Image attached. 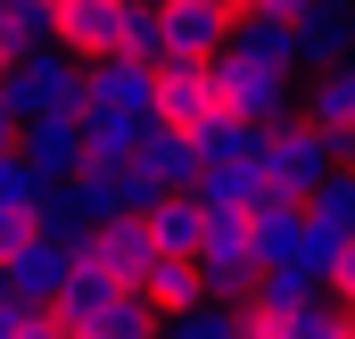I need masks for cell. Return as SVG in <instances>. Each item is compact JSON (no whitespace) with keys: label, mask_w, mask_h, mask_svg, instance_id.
<instances>
[{"label":"cell","mask_w":355,"mask_h":339,"mask_svg":"<svg viewBox=\"0 0 355 339\" xmlns=\"http://www.w3.org/2000/svg\"><path fill=\"white\" fill-rule=\"evenodd\" d=\"M0 91H8L17 124H25V116H67V108H83V58H75L67 42H33V50L8 58Z\"/></svg>","instance_id":"1"},{"label":"cell","mask_w":355,"mask_h":339,"mask_svg":"<svg viewBox=\"0 0 355 339\" xmlns=\"http://www.w3.org/2000/svg\"><path fill=\"white\" fill-rule=\"evenodd\" d=\"M339 166L331 158V141H322V124L314 116H281L265 133V174H272V190H289V199H314V182Z\"/></svg>","instance_id":"2"},{"label":"cell","mask_w":355,"mask_h":339,"mask_svg":"<svg viewBox=\"0 0 355 339\" xmlns=\"http://www.w3.org/2000/svg\"><path fill=\"white\" fill-rule=\"evenodd\" d=\"M83 116H157V67L149 58H83Z\"/></svg>","instance_id":"3"},{"label":"cell","mask_w":355,"mask_h":339,"mask_svg":"<svg viewBox=\"0 0 355 339\" xmlns=\"http://www.w3.org/2000/svg\"><path fill=\"white\" fill-rule=\"evenodd\" d=\"M257 224L248 215H207V240H198V273L215 298H248L257 290Z\"/></svg>","instance_id":"4"},{"label":"cell","mask_w":355,"mask_h":339,"mask_svg":"<svg viewBox=\"0 0 355 339\" xmlns=\"http://www.w3.org/2000/svg\"><path fill=\"white\" fill-rule=\"evenodd\" d=\"M207 67H215V108H232V116H257V124H281V116H289V75L248 67L240 50H215Z\"/></svg>","instance_id":"5"},{"label":"cell","mask_w":355,"mask_h":339,"mask_svg":"<svg viewBox=\"0 0 355 339\" xmlns=\"http://www.w3.org/2000/svg\"><path fill=\"white\" fill-rule=\"evenodd\" d=\"M83 256L99 265V273H116L124 290H141L149 281V265H157V232H149V215H116V224H91V240H83Z\"/></svg>","instance_id":"6"},{"label":"cell","mask_w":355,"mask_h":339,"mask_svg":"<svg viewBox=\"0 0 355 339\" xmlns=\"http://www.w3.org/2000/svg\"><path fill=\"white\" fill-rule=\"evenodd\" d=\"M232 42V8L207 0H157V58H215Z\"/></svg>","instance_id":"7"},{"label":"cell","mask_w":355,"mask_h":339,"mask_svg":"<svg viewBox=\"0 0 355 339\" xmlns=\"http://www.w3.org/2000/svg\"><path fill=\"white\" fill-rule=\"evenodd\" d=\"M91 240V232H83ZM83 240H67V232H33L25 249L8 256V281H17V298H33V306H50L58 290H67V273L83 265Z\"/></svg>","instance_id":"8"},{"label":"cell","mask_w":355,"mask_h":339,"mask_svg":"<svg viewBox=\"0 0 355 339\" xmlns=\"http://www.w3.org/2000/svg\"><path fill=\"white\" fill-rule=\"evenodd\" d=\"M17 158L42 174V182H67V174L83 166V108H67V116H25V124H17Z\"/></svg>","instance_id":"9"},{"label":"cell","mask_w":355,"mask_h":339,"mask_svg":"<svg viewBox=\"0 0 355 339\" xmlns=\"http://www.w3.org/2000/svg\"><path fill=\"white\" fill-rule=\"evenodd\" d=\"M198 207L207 215H265V207H281L289 190H272V174L265 166H198Z\"/></svg>","instance_id":"10"},{"label":"cell","mask_w":355,"mask_h":339,"mask_svg":"<svg viewBox=\"0 0 355 339\" xmlns=\"http://www.w3.org/2000/svg\"><path fill=\"white\" fill-rule=\"evenodd\" d=\"M306 116L322 124V141H331V158L347 166L355 158V67H314V83H306Z\"/></svg>","instance_id":"11"},{"label":"cell","mask_w":355,"mask_h":339,"mask_svg":"<svg viewBox=\"0 0 355 339\" xmlns=\"http://www.w3.org/2000/svg\"><path fill=\"white\" fill-rule=\"evenodd\" d=\"M50 33L75 58H107L116 33H124V0H50Z\"/></svg>","instance_id":"12"},{"label":"cell","mask_w":355,"mask_h":339,"mask_svg":"<svg viewBox=\"0 0 355 339\" xmlns=\"http://www.w3.org/2000/svg\"><path fill=\"white\" fill-rule=\"evenodd\" d=\"M265 133H272V124L232 116V108H207V116L190 124V141H198L207 166H265Z\"/></svg>","instance_id":"13"},{"label":"cell","mask_w":355,"mask_h":339,"mask_svg":"<svg viewBox=\"0 0 355 339\" xmlns=\"http://www.w3.org/2000/svg\"><path fill=\"white\" fill-rule=\"evenodd\" d=\"M215 108V67L207 58H157V124H198Z\"/></svg>","instance_id":"14"},{"label":"cell","mask_w":355,"mask_h":339,"mask_svg":"<svg viewBox=\"0 0 355 339\" xmlns=\"http://www.w3.org/2000/svg\"><path fill=\"white\" fill-rule=\"evenodd\" d=\"M132 166L149 174L157 190H190L207 158H198V141H190L182 124H157V116H149V133H141V158H132Z\"/></svg>","instance_id":"15"},{"label":"cell","mask_w":355,"mask_h":339,"mask_svg":"<svg viewBox=\"0 0 355 339\" xmlns=\"http://www.w3.org/2000/svg\"><path fill=\"white\" fill-rule=\"evenodd\" d=\"M355 50V0H314L297 17V67H339Z\"/></svg>","instance_id":"16"},{"label":"cell","mask_w":355,"mask_h":339,"mask_svg":"<svg viewBox=\"0 0 355 339\" xmlns=\"http://www.w3.org/2000/svg\"><path fill=\"white\" fill-rule=\"evenodd\" d=\"M223 50H240L248 67H272V75H297V25L257 17V8H240V17H232V42H223Z\"/></svg>","instance_id":"17"},{"label":"cell","mask_w":355,"mask_h":339,"mask_svg":"<svg viewBox=\"0 0 355 339\" xmlns=\"http://www.w3.org/2000/svg\"><path fill=\"white\" fill-rule=\"evenodd\" d=\"M248 331V298H190L174 315H157V339H240Z\"/></svg>","instance_id":"18"},{"label":"cell","mask_w":355,"mask_h":339,"mask_svg":"<svg viewBox=\"0 0 355 339\" xmlns=\"http://www.w3.org/2000/svg\"><path fill=\"white\" fill-rule=\"evenodd\" d=\"M149 232H157L166 256H198V240H207V207H198V190H157V199H149Z\"/></svg>","instance_id":"19"},{"label":"cell","mask_w":355,"mask_h":339,"mask_svg":"<svg viewBox=\"0 0 355 339\" xmlns=\"http://www.w3.org/2000/svg\"><path fill=\"white\" fill-rule=\"evenodd\" d=\"M116 290H124V281H116V273H99V265L83 256V265L67 273V290H58L50 306H58V323H67V331H91V323H99V315L116 306Z\"/></svg>","instance_id":"20"},{"label":"cell","mask_w":355,"mask_h":339,"mask_svg":"<svg viewBox=\"0 0 355 339\" xmlns=\"http://www.w3.org/2000/svg\"><path fill=\"white\" fill-rule=\"evenodd\" d=\"M248 224H257V256H265V265H297V256H306V232H314L306 199H281L265 215H248Z\"/></svg>","instance_id":"21"},{"label":"cell","mask_w":355,"mask_h":339,"mask_svg":"<svg viewBox=\"0 0 355 339\" xmlns=\"http://www.w3.org/2000/svg\"><path fill=\"white\" fill-rule=\"evenodd\" d=\"M149 116H83V166H132Z\"/></svg>","instance_id":"22"},{"label":"cell","mask_w":355,"mask_h":339,"mask_svg":"<svg viewBox=\"0 0 355 339\" xmlns=\"http://www.w3.org/2000/svg\"><path fill=\"white\" fill-rule=\"evenodd\" d=\"M306 298H322V273H306V265H257V290H248L257 315H289Z\"/></svg>","instance_id":"23"},{"label":"cell","mask_w":355,"mask_h":339,"mask_svg":"<svg viewBox=\"0 0 355 339\" xmlns=\"http://www.w3.org/2000/svg\"><path fill=\"white\" fill-rule=\"evenodd\" d=\"M306 215H314V224H322L331 240H355V158H347V166H331L322 182H314Z\"/></svg>","instance_id":"24"},{"label":"cell","mask_w":355,"mask_h":339,"mask_svg":"<svg viewBox=\"0 0 355 339\" xmlns=\"http://www.w3.org/2000/svg\"><path fill=\"white\" fill-rule=\"evenodd\" d=\"M141 298H149L157 315H174V306H190V298H207L198 256H157V265H149V281H141Z\"/></svg>","instance_id":"25"},{"label":"cell","mask_w":355,"mask_h":339,"mask_svg":"<svg viewBox=\"0 0 355 339\" xmlns=\"http://www.w3.org/2000/svg\"><path fill=\"white\" fill-rule=\"evenodd\" d=\"M272 339H347V306L322 290V298H306V306L272 315Z\"/></svg>","instance_id":"26"},{"label":"cell","mask_w":355,"mask_h":339,"mask_svg":"<svg viewBox=\"0 0 355 339\" xmlns=\"http://www.w3.org/2000/svg\"><path fill=\"white\" fill-rule=\"evenodd\" d=\"M0 42H8V50L58 42V33H50V0H0Z\"/></svg>","instance_id":"27"},{"label":"cell","mask_w":355,"mask_h":339,"mask_svg":"<svg viewBox=\"0 0 355 339\" xmlns=\"http://www.w3.org/2000/svg\"><path fill=\"white\" fill-rule=\"evenodd\" d=\"M116 50L157 67V0H124V33H116Z\"/></svg>","instance_id":"28"},{"label":"cell","mask_w":355,"mask_h":339,"mask_svg":"<svg viewBox=\"0 0 355 339\" xmlns=\"http://www.w3.org/2000/svg\"><path fill=\"white\" fill-rule=\"evenodd\" d=\"M33 232H42V207H0V265H8V256L25 249Z\"/></svg>","instance_id":"29"},{"label":"cell","mask_w":355,"mask_h":339,"mask_svg":"<svg viewBox=\"0 0 355 339\" xmlns=\"http://www.w3.org/2000/svg\"><path fill=\"white\" fill-rule=\"evenodd\" d=\"M331 298L355 315V240H339V256H331Z\"/></svg>","instance_id":"30"},{"label":"cell","mask_w":355,"mask_h":339,"mask_svg":"<svg viewBox=\"0 0 355 339\" xmlns=\"http://www.w3.org/2000/svg\"><path fill=\"white\" fill-rule=\"evenodd\" d=\"M248 8H257V17H281V25H297V17H306L314 0H248Z\"/></svg>","instance_id":"31"},{"label":"cell","mask_w":355,"mask_h":339,"mask_svg":"<svg viewBox=\"0 0 355 339\" xmlns=\"http://www.w3.org/2000/svg\"><path fill=\"white\" fill-rule=\"evenodd\" d=\"M0 141H17V108H8V91H0Z\"/></svg>","instance_id":"32"},{"label":"cell","mask_w":355,"mask_h":339,"mask_svg":"<svg viewBox=\"0 0 355 339\" xmlns=\"http://www.w3.org/2000/svg\"><path fill=\"white\" fill-rule=\"evenodd\" d=\"M0 298H17V281H8V265H0Z\"/></svg>","instance_id":"33"},{"label":"cell","mask_w":355,"mask_h":339,"mask_svg":"<svg viewBox=\"0 0 355 339\" xmlns=\"http://www.w3.org/2000/svg\"><path fill=\"white\" fill-rule=\"evenodd\" d=\"M8 58H17V50H8V42H0V75H8Z\"/></svg>","instance_id":"34"},{"label":"cell","mask_w":355,"mask_h":339,"mask_svg":"<svg viewBox=\"0 0 355 339\" xmlns=\"http://www.w3.org/2000/svg\"><path fill=\"white\" fill-rule=\"evenodd\" d=\"M207 8H232V0H207ZM232 17H240V8H232Z\"/></svg>","instance_id":"35"},{"label":"cell","mask_w":355,"mask_h":339,"mask_svg":"<svg viewBox=\"0 0 355 339\" xmlns=\"http://www.w3.org/2000/svg\"><path fill=\"white\" fill-rule=\"evenodd\" d=\"M75 339H107V331H75Z\"/></svg>","instance_id":"36"},{"label":"cell","mask_w":355,"mask_h":339,"mask_svg":"<svg viewBox=\"0 0 355 339\" xmlns=\"http://www.w3.org/2000/svg\"><path fill=\"white\" fill-rule=\"evenodd\" d=\"M240 339H257V331H240Z\"/></svg>","instance_id":"37"},{"label":"cell","mask_w":355,"mask_h":339,"mask_svg":"<svg viewBox=\"0 0 355 339\" xmlns=\"http://www.w3.org/2000/svg\"><path fill=\"white\" fill-rule=\"evenodd\" d=\"M347 67H355V50H347Z\"/></svg>","instance_id":"38"},{"label":"cell","mask_w":355,"mask_h":339,"mask_svg":"<svg viewBox=\"0 0 355 339\" xmlns=\"http://www.w3.org/2000/svg\"><path fill=\"white\" fill-rule=\"evenodd\" d=\"M0 149H8V141H0Z\"/></svg>","instance_id":"39"}]
</instances>
